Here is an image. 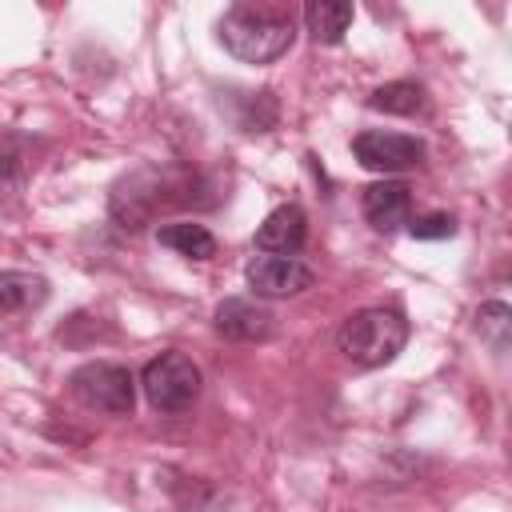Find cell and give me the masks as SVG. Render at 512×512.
<instances>
[{
  "instance_id": "cell-8",
  "label": "cell",
  "mask_w": 512,
  "mask_h": 512,
  "mask_svg": "<svg viewBox=\"0 0 512 512\" xmlns=\"http://www.w3.org/2000/svg\"><path fill=\"white\" fill-rule=\"evenodd\" d=\"M276 328V316L256 304V300H244V296H228L220 300L216 308V332L224 340H240V344H256V340H268Z\"/></svg>"
},
{
  "instance_id": "cell-14",
  "label": "cell",
  "mask_w": 512,
  "mask_h": 512,
  "mask_svg": "<svg viewBox=\"0 0 512 512\" xmlns=\"http://www.w3.org/2000/svg\"><path fill=\"white\" fill-rule=\"evenodd\" d=\"M476 332L484 344H492V352H504L508 348V332H512V308L504 300H488L480 304L476 312Z\"/></svg>"
},
{
  "instance_id": "cell-2",
  "label": "cell",
  "mask_w": 512,
  "mask_h": 512,
  "mask_svg": "<svg viewBox=\"0 0 512 512\" xmlns=\"http://www.w3.org/2000/svg\"><path fill=\"white\" fill-rule=\"evenodd\" d=\"M336 344H340V352L356 368H384V364H392L404 352V344H408V320H404V312L384 308V304L360 308V312H352L340 324Z\"/></svg>"
},
{
  "instance_id": "cell-15",
  "label": "cell",
  "mask_w": 512,
  "mask_h": 512,
  "mask_svg": "<svg viewBox=\"0 0 512 512\" xmlns=\"http://www.w3.org/2000/svg\"><path fill=\"white\" fill-rule=\"evenodd\" d=\"M408 236H412V240H448V236H456V220H452L448 212L412 216V220H408Z\"/></svg>"
},
{
  "instance_id": "cell-7",
  "label": "cell",
  "mask_w": 512,
  "mask_h": 512,
  "mask_svg": "<svg viewBox=\"0 0 512 512\" xmlns=\"http://www.w3.org/2000/svg\"><path fill=\"white\" fill-rule=\"evenodd\" d=\"M360 212L376 232H396L400 224H408L412 212V188L404 180H376L360 192Z\"/></svg>"
},
{
  "instance_id": "cell-16",
  "label": "cell",
  "mask_w": 512,
  "mask_h": 512,
  "mask_svg": "<svg viewBox=\"0 0 512 512\" xmlns=\"http://www.w3.org/2000/svg\"><path fill=\"white\" fill-rule=\"evenodd\" d=\"M4 160H8V152H4V144H0V168H4Z\"/></svg>"
},
{
  "instance_id": "cell-1",
  "label": "cell",
  "mask_w": 512,
  "mask_h": 512,
  "mask_svg": "<svg viewBox=\"0 0 512 512\" xmlns=\"http://www.w3.org/2000/svg\"><path fill=\"white\" fill-rule=\"evenodd\" d=\"M220 44L240 60V64H272L280 60L292 40H296V16L288 4L272 0H240L232 4L220 24Z\"/></svg>"
},
{
  "instance_id": "cell-4",
  "label": "cell",
  "mask_w": 512,
  "mask_h": 512,
  "mask_svg": "<svg viewBox=\"0 0 512 512\" xmlns=\"http://www.w3.org/2000/svg\"><path fill=\"white\" fill-rule=\"evenodd\" d=\"M72 396L92 408V412H108V416H132L136 404V380L124 364L112 360H88L68 376Z\"/></svg>"
},
{
  "instance_id": "cell-10",
  "label": "cell",
  "mask_w": 512,
  "mask_h": 512,
  "mask_svg": "<svg viewBox=\"0 0 512 512\" xmlns=\"http://www.w3.org/2000/svg\"><path fill=\"white\" fill-rule=\"evenodd\" d=\"M352 16H356V8L348 0H308L304 4V24L316 44H340Z\"/></svg>"
},
{
  "instance_id": "cell-9",
  "label": "cell",
  "mask_w": 512,
  "mask_h": 512,
  "mask_svg": "<svg viewBox=\"0 0 512 512\" xmlns=\"http://www.w3.org/2000/svg\"><path fill=\"white\" fill-rule=\"evenodd\" d=\"M308 236V216L300 204H280L272 208L260 228H256V248L260 252H280V256H296L300 244Z\"/></svg>"
},
{
  "instance_id": "cell-12",
  "label": "cell",
  "mask_w": 512,
  "mask_h": 512,
  "mask_svg": "<svg viewBox=\"0 0 512 512\" xmlns=\"http://www.w3.org/2000/svg\"><path fill=\"white\" fill-rule=\"evenodd\" d=\"M48 300V280L36 272H0V312H28Z\"/></svg>"
},
{
  "instance_id": "cell-3",
  "label": "cell",
  "mask_w": 512,
  "mask_h": 512,
  "mask_svg": "<svg viewBox=\"0 0 512 512\" xmlns=\"http://www.w3.org/2000/svg\"><path fill=\"white\" fill-rule=\"evenodd\" d=\"M140 388H144V396L156 412H184L200 396V368H196L192 356L168 348V352H160L144 364Z\"/></svg>"
},
{
  "instance_id": "cell-13",
  "label": "cell",
  "mask_w": 512,
  "mask_h": 512,
  "mask_svg": "<svg viewBox=\"0 0 512 512\" xmlns=\"http://www.w3.org/2000/svg\"><path fill=\"white\" fill-rule=\"evenodd\" d=\"M368 108H372V112H388V116H416V112L424 108V88L412 84V80L380 84V88L368 96Z\"/></svg>"
},
{
  "instance_id": "cell-5",
  "label": "cell",
  "mask_w": 512,
  "mask_h": 512,
  "mask_svg": "<svg viewBox=\"0 0 512 512\" xmlns=\"http://www.w3.org/2000/svg\"><path fill=\"white\" fill-rule=\"evenodd\" d=\"M352 156L368 168V172H380L384 180L396 176V172H412L424 164V144L416 136H404V132H384V128H368V132H356L352 136Z\"/></svg>"
},
{
  "instance_id": "cell-11",
  "label": "cell",
  "mask_w": 512,
  "mask_h": 512,
  "mask_svg": "<svg viewBox=\"0 0 512 512\" xmlns=\"http://www.w3.org/2000/svg\"><path fill=\"white\" fill-rule=\"evenodd\" d=\"M156 240H160L164 248L188 256V260H208V256H216V236H212L204 224H196V220L160 224V228H156Z\"/></svg>"
},
{
  "instance_id": "cell-6",
  "label": "cell",
  "mask_w": 512,
  "mask_h": 512,
  "mask_svg": "<svg viewBox=\"0 0 512 512\" xmlns=\"http://www.w3.org/2000/svg\"><path fill=\"white\" fill-rule=\"evenodd\" d=\"M248 276V288L256 296H268V300H284V296H300L304 288H312L316 272L308 260L300 256H280V252H260L248 260L244 268Z\"/></svg>"
}]
</instances>
